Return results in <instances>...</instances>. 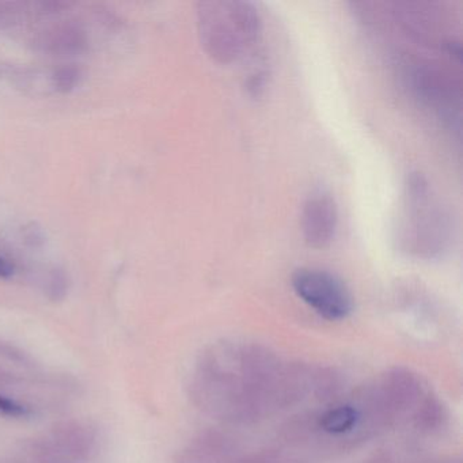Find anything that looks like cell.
Here are the masks:
<instances>
[{
    "label": "cell",
    "instance_id": "cell-7",
    "mask_svg": "<svg viewBox=\"0 0 463 463\" xmlns=\"http://www.w3.org/2000/svg\"><path fill=\"white\" fill-rule=\"evenodd\" d=\"M80 71L74 66L61 67L56 70L52 77V85L61 93H70L80 82Z\"/></svg>",
    "mask_w": 463,
    "mask_h": 463
},
{
    "label": "cell",
    "instance_id": "cell-2",
    "mask_svg": "<svg viewBox=\"0 0 463 463\" xmlns=\"http://www.w3.org/2000/svg\"><path fill=\"white\" fill-rule=\"evenodd\" d=\"M451 222L432 188L419 173L405 185L401 240L406 250L421 259L443 256L451 242Z\"/></svg>",
    "mask_w": 463,
    "mask_h": 463
},
{
    "label": "cell",
    "instance_id": "cell-5",
    "mask_svg": "<svg viewBox=\"0 0 463 463\" xmlns=\"http://www.w3.org/2000/svg\"><path fill=\"white\" fill-rule=\"evenodd\" d=\"M34 47L52 55H78L88 47V36L80 25L64 24L40 34L34 40Z\"/></svg>",
    "mask_w": 463,
    "mask_h": 463
},
{
    "label": "cell",
    "instance_id": "cell-12",
    "mask_svg": "<svg viewBox=\"0 0 463 463\" xmlns=\"http://www.w3.org/2000/svg\"><path fill=\"white\" fill-rule=\"evenodd\" d=\"M39 6L40 12L44 13V14H55V13H61L64 9H69L70 4L61 2V0H51V2H42Z\"/></svg>",
    "mask_w": 463,
    "mask_h": 463
},
{
    "label": "cell",
    "instance_id": "cell-9",
    "mask_svg": "<svg viewBox=\"0 0 463 463\" xmlns=\"http://www.w3.org/2000/svg\"><path fill=\"white\" fill-rule=\"evenodd\" d=\"M24 5L17 2H0V29L14 28L21 23Z\"/></svg>",
    "mask_w": 463,
    "mask_h": 463
},
{
    "label": "cell",
    "instance_id": "cell-4",
    "mask_svg": "<svg viewBox=\"0 0 463 463\" xmlns=\"http://www.w3.org/2000/svg\"><path fill=\"white\" fill-rule=\"evenodd\" d=\"M302 234L311 248L324 249L335 240L338 226V210L332 194L316 191L303 204L300 218Z\"/></svg>",
    "mask_w": 463,
    "mask_h": 463
},
{
    "label": "cell",
    "instance_id": "cell-11",
    "mask_svg": "<svg viewBox=\"0 0 463 463\" xmlns=\"http://www.w3.org/2000/svg\"><path fill=\"white\" fill-rule=\"evenodd\" d=\"M0 413L12 417H25L29 414V409L12 398L0 395Z\"/></svg>",
    "mask_w": 463,
    "mask_h": 463
},
{
    "label": "cell",
    "instance_id": "cell-13",
    "mask_svg": "<svg viewBox=\"0 0 463 463\" xmlns=\"http://www.w3.org/2000/svg\"><path fill=\"white\" fill-rule=\"evenodd\" d=\"M14 273V265H13L9 260L5 259V257H0V278L9 279L12 278Z\"/></svg>",
    "mask_w": 463,
    "mask_h": 463
},
{
    "label": "cell",
    "instance_id": "cell-10",
    "mask_svg": "<svg viewBox=\"0 0 463 463\" xmlns=\"http://www.w3.org/2000/svg\"><path fill=\"white\" fill-rule=\"evenodd\" d=\"M21 235H23L24 243L28 248L40 249L47 243V232H45L44 227L37 222H29L21 230Z\"/></svg>",
    "mask_w": 463,
    "mask_h": 463
},
{
    "label": "cell",
    "instance_id": "cell-6",
    "mask_svg": "<svg viewBox=\"0 0 463 463\" xmlns=\"http://www.w3.org/2000/svg\"><path fill=\"white\" fill-rule=\"evenodd\" d=\"M360 413L354 405H337L327 409L319 417V427L330 435H344L356 428Z\"/></svg>",
    "mask_w": 463,
    "mask_h": 463
},
{
    "label": "cell",
    "instance_id": "cell-3",
    "mask_svg": "<svg viewBox=\"0 0 463 463\" xmlns=\"http://www.w3.org/2000/svg\"><path fill=\"white\" fill-rule=\"evenodd\" d=\"M295 294L327 321H343L354 311V298L341 279L327 270L300 268L292 275Z\"/></svg>",
    "mask_w": 463,
    "mask_h": 463
},
{
    "label": "cell",
    "instance_id": "cell-8",
    "mask_svg": "<svg viewBox=\"0 0 463 463\" xmlns=\"http://www.w3.org/2000/svg\"><path fill=\"white\" fill-rule=\"evenodd\" d=\"M69 289V279L61 268H53L48 276L47 292L52 300H61Z\"/></svg>",
    "mask_w": 463,
    "mask_h": 463
},
{
    "label": "cell",
    "instance_id": "cell-1",
    "mask_svg": "<svg viewBox=\"0 0 463 463\" xmlns=\"http://www.w3.org/2000/svg\"><path fill=\"white\" fill-rule=\"evenodd\" d=\"M200 43L221 64L242 58L259 42L262 20L256 5L242 0H213L197 6Z\"/></svg>",
    "mask_w": 463,
    "mask_h": 463
}]
</instances>
